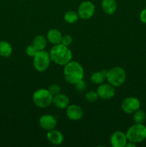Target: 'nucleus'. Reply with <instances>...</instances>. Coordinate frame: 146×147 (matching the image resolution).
<instances>
[{
    "label": "nucleus",
    "mask_w": 146,
    "mask_h": 147,
    "mask_svg": "<svg viewBox=\"0 0 146 147\" xmlns=\"http://www.w3.org/2000/svg\"><path fill=\"white\" fill-rule=\"evenodd\" d=\"M106 73L107 71H97L94 72L92 74L91 77H90V80L92 83H94V84H101L103 83L104 79L106 78Z\"/></svg>",
    "instance_id": "a211bd4d"
},
{
    "label": "nucleus",
    "mask_w": 146,
    "mask_h": 147,
    "mask_svg": "<svg viewBox=\"0 0 146 147\" xmlns=\"http://www.w3.org/2000/svg\"><path fill=\"white\" fill-rule=\"evenodd\" d=\"M140 20L144 24H146V7L143 9L140 14Z\"/></svg>",
    "instance_id": "bb28decb"
},
{
    "label": "nucleus",
    "mask_w": 146,
    "mask_h": 147,
    "mask_svg": "<svg viewBox=\"0 0 146 147\" xmlns=\"http://www.w3.org/2000/svg\"><path fill=\"white\" fill-rule=\"evenodd\" d=\"M38 52V50L36 49V47H34L33 45H29L28 47L26 48V53L27 54V55H29V57H33Z\"/></svg>",
    "instance_id": "b1692460"
},
{
    "label": "nucleus",
    "mask_w": 146,
    "mask_h": 147,
    "mask_svg": "<svg viewBox=\"0 0 146 147\" xmlns=\"http://www.w3.org/2000/svg\"><path fill=\"white\" fill-rule=\"evenodd\" d=\"M48 90L53 96H55V95L60 93V90H61V88H60V86H58L57 84H52L49 87Z\"/></svg>",
    "instance_id": "393cba45"
},
{
    "label": "nucleus",
    "mask_w": 146,
    "mask_h": 147,
    "mask_svg": "<svg viewBox=\"0 0 146 147\" xmlns=\"http://www.w3.org/2000/svg\"><path fill=\"white\" fill-rule=\"evenodd\" d=\"M52 103L58 109H64L68 106L69 103H70V99L65 94L59 93L55 96H53Z\"/></svg>",
    "instance_id": "4468645a"
},
{
    "label": "nucleus",
    "mask_w": 146,
    "mask_h": 147,
    "mask_svg": "<svg viewBox=\"0 0 146 147\" xmlns=\"http://www.w3.org/2000/svg\"><path fill=\"white\" fill-rule=\"evenodd\" d=\"M62 33L57 29H52L49 30L47 34V39L53 45L60 44L62 40Z\"/></svg>",
    "instance_id": "2eb2a0df"
},
{
    "label": "nucleus",
    "mask_w": 146,
    "mask_h": 147,
    "mask_svg": "<svg viewBox=\"0 0 146 147\" xmlns=\"http://www.w3.org/2000/svg\"><path fill=\"white\" fill-rule=\"evenodd\" d=\"M13 48L11 45L7 41L0 42V55L4 57H9L11 55Z\"/></svg>",
    "instance_id": "f3484780"
},
{
    "label": "nucleus",
    "mask_w": 146,
    "mask_h": 147,
    "mask_svg": "<svg viewBox=\"0 0 146 147\" xmlns=\"http://www.w3.org/2000/svg\"><path fill=\"white\" fill-rule=\"evenodd\" d=\"M32 45L36 47V49L38 51L43 50L45 48L46 45H47V40H46L44 36L38 35L34 39Z\"/></svg>",
    "instance_id": "6ab92c4d"
},
{
    "label": "nucleus",
    "mask_w": 146,
    "mask_h": 147,
    "mask_svg": "<svg viewBox=\"0 0 146 147\" xmlns=\"http://www.w3.org/2000/svg\"><path fill=\"white\" fill-rule=\"evenodd\" d=\"M128 142L126 134L122 131H115L110 136V144L113 147H125Z\"/></svg>",
    "instance_id": "9d476101"
},
{
    "label": "nucleus",
    "mask_w": 146,
    "mask_h": 147,
    "mask_svg": "<svg viewBox=\"0 0 146 147\" xmlns=\"http://www.w3.org/2000/svg\"><path fill=\"white\" fill-rule=\"evenodd\" d=\"M40 126L47 131L52 130L57 126V120L52 115H43L40 119Z\"/></svg>",
    "instance_id": "9b49d317"
},
{
    "label": "nucleus",
    "mask_w": 146,
    "mask_h": 147,
    "mask_svg": "<svg viewBox=\"0 0 146 147\" xmlns=\"http://www.w3.org/2000/svg\"><path fill=\"white\" fill-rule=\"evenodd\" d=\"M50 55L52 61L59 65H65L71 61L72 58L71 50L67 46L61 43L54 45V47L50 50Z\"/></svg>",
    "instance_id": "f257e3e1"
},
{
    "label": "nucleus",
    "mask_w": 146,
    "mask_h": 147,
    "mask_svg": "<svg viewBox=\"0 0 146 147\" xmlns=\"http://www.w3.org/2000/svg\"><path fill=\"white\" fill-rule=\"evenodd\" d=\"M74 85H75V88L77 89L78 91H82V90H84V89L86 88V87H87L85 82L83 81V80H80V81L75 83Z\"/></svg>",
    "instance_id": "a878e982"
},
{
    "label": "nucleus",
    "mask_w": 146,
    "mask_h": 147,
    "mask_svg": "<svg viewBox=\"0 0 146 147\" xmlns=\"http://www.w3.org/2000/svg\"><path fill=\"white\" fill-rule=\"evenodd\" d=\"M73 40H72V37L71 35L70 34H65V35L62 36V40H61V44L64 45L65 46H70V45L72 44V42Z\"/></svg>",
    "instance_id": "5701e85b"
},
{
    "label": "nucleus",
    "mask_w": 146,
    "mask_h": 147,
    "mask_svg": "<svg viewBox=\"0 0 146 147\" xmlns=\"http://www.w3.org/2000/svg\"><path fill=\"white\" fill-rule=\"evenodd\" d=\"M64 76L66 81L71 84H75L84 78V69L76 61H70L64 65Z\"/></svg>",
    "instance_id": "f03ea898"
},
{
    "label": "nucleus",
    "mask_w": 146,
    "mask_h": 147,
    "mask_svg": "<svg viewBox=\"0 0 146 147\" xmlns=\"http://www.w3.org/2000/svg\"><path fill=\"white\" fill-rule=\"evenodd\" d=\"M67 116L70 120L78 121L83 117V111L81 107L77 105H71L67 106Z\"/></svg>",
    "instance_id": "f8f14e48"
},
{
    "label": "nucleus",
    "mask_w": 146,
    "mask_h": 147,
    "mask_svg": "<svg viewBox=\"0 0 146 147\" xmlns=\"http://www.w3.org/2000/svg\"><path fill=\"white\" fill-rule=\"evenodd\" d=\"M50 53L46 51L40 50L33 57V65L37 71L42 72L47 70L50 65L51 62Z\"/></svg>",
    "instance_id": "423d86ee"
},
{
    "label": "nucleus",
    "mask_w": 146,
    "mask_h": 147,
    "mask_svg": "<svg viewBox=\"0 0 146 147\" xmlns=\"http://www.w3.org/2000/svg\"><path fill=\"white\" fill-rule=\"evenodd\" d=\"M47 139L50 143L54 145L61 144L64 140L63 134L59 131L52 129V130L48 131L47 134Z\"/></svg>",
    "instance_id": "ddd939ff"
},
{
    "label": "nucleus",
    "mask_w": 146,
    "mask_h": 147,
    "mask_svg": "<svg viewBox=\"0 0 146 147\" xmlns=\"http://www.w3.org/2000/svg\"><path fill=\"white\" fill-rule=\"evenodd\" d=\"M95 7L94 4L90 1H82L78 8L79 17L83 20H88L91 18L94 14Z\"/></svg>",
    "instance_id": "0eeeda50"
},
{
    "label": "nucleus",
    "mask_w": 146,
    "mask_h": 147,
    "mask_svg": "<svg viewBox=\"0 0 146 147\" xmlns=\"http://www.w3.org/2000/svg\"><path fill=\"white\" fill-rule=\"evenodd\" d=\"M32 98L33 102L37 107L44 109L48 107L52 103L53 95L48 89L40 88L34 92Z\"/></svg>",
    "instance_id": "39448f33"
},
{
    "label": "nucleus",
    "mask_w": 146,
    "mask_h": 147,
    "mask_svg": "<svg viewBox=\"0 0 146 147\" xmlns=\"http://www.w3.org/2000/svg\"><path fill=\"white\" fill-rule=\"evenodd\" d=\"M128 142L135 144L141 143L146 139V126L143 123H135L126 132Z\"/></svg>",
    "instance_id": "7ed1b4c3"
},
{
    "label": "nucleus",
    "mask_w": 146,
    "mask_h": 147,
    "mask_svg": "<svg viewBox=\"0 0 146 147\" xmlns=\"http://www.w3.org/2000/svg\"><path fill=\"white\" fill-rule=\"evenodd\" d=\"M97 93L98 94L99 98L104 100L110 99L114 97L115 94V90L114 86L110 85V83H103L100 84L97 88Z\"/></svg>",
    "instance_id": "1a4fd4ad"
},
{
    "label": "nucleus",
    "mask_w": 146,
    "mask_h": 147,
    "mask_svg": "<svg viewBox=\"0 0 146 147\" xmlns=\"http://www.w3.org/2000/svg\"><path fill=\"white\" fill-rule=\"evenodd\" d=\"M102 9L107 14H113L117 10V3L115 0H102Z\"/></svg>",
    "instance_id": "dca6fc26"
},
{
    "label": "nucleus",
    "mask_w": 146,
    "mask_h": 147,
    "mask_svg": "<svg viewBox=\"0 0 146 147\" xmlns=\"http://www.w3.org/2000/svg\"><path fill=\"white\" fill-rule=\"evenodd\" d=\"M106 79L110 85L114 87H118L125 82L126 73L123 67L116 66L107 70Z\"/></svg>",
    "instance_id": "20e7f679"
},
{
    "label": "nucleus",
    "mask_w": 146,
    "mask_h": 147,
    "mask_svg": "<svg viewBox=\"0 0 146 147\" xmlns=\"http://www.w3.org/2000/svg\"><path fill=\"white\" fill-rule=\"evenodd\" d=\"M146 115L143 111L137 110L133 113V121L135 123H143L145 121Z\"/></svg>",
    "instance_id": "412c9836"
},
{
    "label": "nucleus",
    "mask_w": 146,
    "mask_h": 147,
    "mask_svg": "<svg viewBox=\"0 0 146 147\" xmlns=\"http://www.w3.org/2000/svg\"><path fill=\"white\" fill-rule=\"evenodd\" d=\"M140 107V102L137 98L127 97L122 103V109L125 113L131 114L138 110Z\"/></svg>",
    "instance_id": "6e6552de"
},
{
    "label": "nucleus",
    "mask_w": 146,
    "mask_h": 147,
    "mask_svg": "<svg viewBox=\"0 0 146 147\" xmlns=\"http://www.w3.org/2000/svg\"><path fill=\"white\" fill-rule=\"evenodd\" d=\"M64 19L66 22L69 23V24L75 23L79 19L78 13H76L74 11H68L64 14Z\"/></svg>",
    "instance_id": "aec40b11"
},
{
    "label": "nucleus",
    "mask_w": 146,
    "mask_h": 147,
    "mask_svg": "<svg viewBox=\"0 0 146 147\" xmlns=\"http://www.w3.org/2000/svg\"><path fill=\"white\" fill-rule=\"evenodd\" d=\"M85 98L89 102L93 103V102H95L97 100L99 96L97 92L94 91V90H90V91H88L86 93Z\"/></svg>",
    "instance_id": "4be33fe9"
}]
</instances>
